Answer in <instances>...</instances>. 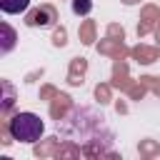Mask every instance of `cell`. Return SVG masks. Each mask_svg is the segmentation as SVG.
Listing matches in <instances>:
<instances>
[{"instance_id": "cell-1", "label": "cell", "mask_w": 160, "mask_h": 160, "mask_svg": "<svg viewBox=\"0 0 160 160\" xmlns=\"http://www.w3.org/2000/svg\"><path fill=\"white\" fill-rule=\"evenodd\" d=\"M8 132H10L12 140L32 145V142H38V140L42 138V132H45V122H42L40 115H35V112H18V115L10 118V122H8Z\"/></svg>"}, {"instance_id": "cell-2", "label": "cell", "mask_w": 160, "mask_h": 160, "mask_svg": "<svg viewBox=\"0 0 160 160\" xmlns=\"http://www.w3.org/2000/svg\"><path fill=\"white\" fill-rule=\"evenodd\" d=\"M30 8V0H0V10L8 12V15H18V12H25Z\"/></svg>"}, {"instance_id": "cell-3", "label": "cell", "mask_w": 160, "mask_h": 160, "mask_svg": "<svg viewBox=\"0 0 160 160\" xmlns=\"http://www.w3.org/2000/svg\"><path fill=\"white\" fill-rule=\"evenodd\" d=\"M55 18H52V10L50 8H42V10H35L30 18H28V22L30 25H50Z\"/></svg>"}, {"instance_id": "cell-4", "label": "cell", "mask_w": 160, "mask_h": 160, "mask_svg": "<svg viewBox=\"0 0 160 160\" xmlns=\"http://www.w3.org/2000/svg\"><path fill=\"white\" fill-rule=\"evenodd\" d=\"M0 32H2L0 52H10V50H12V45H15V32H12V28H10L8 22H2V25H0Z\"/></svg>"}, {"instance_id": "cell-5", "label": "cell", "mask_w": 160, "mask_h": 160, "mask_svg": "<svg viewBox=\"0 0 160 160\" xmlns=\"http://www.w3.org/2000/svg\"><path fill=\"white\" fill-rule=\"evenodd\" d=\"M92 10V0H72V12L75 15H88Z\"/></svg>"}]
</instances>
